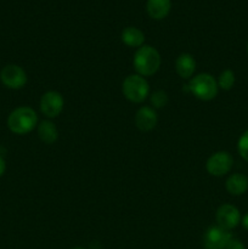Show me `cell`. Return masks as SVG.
I'll return each mask as SVG.
<instances>
[{"instance_id":"obj_1","label":"cell","mask_w":248,"mask_h":249,"mask_svg":"<svg viewBox=\"0 0 248 249\" xmlns=\"http://www.w3.org/2000/svg\"><path fill=\"white\" fill-rule=\"evenodd\" d=\"M38 116L28 106L17 107L7 117V128L17 135H26L36 128Z\"/></svg>"},{"instance_id":"obj_2","label":"cell","mask_w":248,"mask_h":249,"mask_svg":"<svg viewBox=\"0 0 248 249\" xmlns=\"http://www.w3.org/2000/svg\"><path fill=\"white\" fill-rule=\"evenodd\" d=\"M134 68L141 77L153 75L160 67V55L153 46L142 45L134 55Z\"/></svg>"},{"instance_id":"obj_3","label":"cell","mask_w":248,"mask_h":249,"mask_svg":"<svg viewBox=\"0 0 248 249\" xmlns=\"http://www.w3.org/2000/svg\"><path fill=\"white\" fill-rule=\"evenodd\" d=\"M189 90L198 100L211 101L218 95L219 87L213 75L208 74V73H202L190 80Z\"/></svg>"},{"instance_id":"obj_4","label":"cell","mask_w":248,"mask_h":249,"mask_svg":"<svg viewBox=\"0 0 248 249\" xmlns=\"http://www.w3.org/2000/svg\"><path fill=\"white\" fill-rule=\"evenodd\" d=\"M122 91L126 100L134 104H140L148 96L150 87L143 77L139 74H130L124 79Z\"/></svg>"},{"instance_id":"obj_5","label":"cell","mask_w":248,"mask_h":249,"mask_svg":"<svg viewBox=\"0 0 248 249\" xmlns=\"http://www.w3.org/2000/svg\"><path fill=\"white\" fill-rule=\"evenodd\" d=\"M233 164V158L226 151H218L213 153L207 160V172L213 177H224L231 170Z\"/></svg>"},{"instance_id":"obj_6","label":"cell","mask_w":248,"mask_h":249,"mask_svg":"<svg viewBox=\"0 0 248 249\" xmlns=\"http://www.w3.org/2000/svg\"><path fill=\"white\" fill-rule=\"evenodd\" d=\"M0 80L9 89L18 90L27 84V73L19 66L6 65L0 71Z\"/></svg>"},{"instance_id":"obj_7","label":"cell","mask_w":248,"mask_h":249,"mask_svg":"<svg viewBox=\"0 0 248 249\" xmlns=\"http://www.w3.org/2000/svg\"><path fill=\"white\" fill-rule=\"evenodd\" d=\"M232 238L230 231L220 228L219 225L207 229L203 236L204 249H225Z\"/></svg>"},{"instance_id":"obj_8","label":"cell","mask_w":248,"mask_h":249,"mask_svg":"<svg viewBox=\"0 0 248 249\" xmlns=\"http://www.w3.org/2000/svg\"><path fill=\"white\" fill-rule=\"evenodd\" d=\"M63 106H65V100L62 95L53 90L43 94L40 99V111L46 118H56L60 116Z\"/></svg>"},{"instance_id":"obj_9","label":"cell","mask_w":248,"mask_h":249,"mask_svg":"<svg viewBox=\"0 0 248 249\" xmlns=\"http://www.w3.org/2000/svg\"><path fill=\"white\" fill-rule=\"evenodd\" d=\"M216 223L220 228L230 231L241 223V213L232 204H221L216 211Z\"/></svg>"},{"instance_id":"obj_10","label":"cell","mask_w":248,"mask_h":249,"mask_svg":"<svg viewBox=\"0 0 248 249\" xmlns=\"http://www.w3.org/2000/svg\"><path fill=\"white\" fill-rule=\"evenodd\" d=\"M157 113L152 107L143 106L135 114V125L141 131H151L157 125Z\"/></svg>"},{"instance_id":"obj_11","label":"cell","mask_w":248,"mask_h":249,"mask_svg":"<svg viewBox=\"0 0 248 249\" xmlns=\"http://www.w3.org/2000/svg\"><path fill=\"white\" fill-rule=\"evenodd\" d=\"M172 9V1L170 0H147L146 10L151 18L163 19L169 15Z\"/></svg>"},{"instance_id":"obj_12","label":"cell","mask_w":248,"mask_h":249,"mask_svg":"<svg viewBox=\"0 0 248 249\" xmlns=\"http://www.w3.org/2000/svg\"><path fill=\"white\" fill-rule=\"evenodd\" d=\"M225 187L229 194L232 196H241V195L246 194V191L248 190V178L240 173H235L228 178Z\"/></svg>"},{"instance_id":"obj_13","label":"cell","mask_w":248,"mask_h":249,"mask_svg":"<svg viewBox=\"0 0 248 249\" xmlns=\"http://www.w3.org/2000/svg\"><path fill=\"white\" fill-rule=\"evenodd\" d=\"M175 70H177L179 77H181L182 79L191 78L195 73V70H196V61H195L194 56L190 55V53H181L177 58Z\"/></svg>"},{"instance_id":"obj_14","label":"cell","mask_w":248,"mask_h":249,"mask_svg":"<svg viewBox=\"0 0 248 249\" xmlns=\"http://www.w3.org/2000/svg\"><path fill=\"white\" fill-rule=\"evenodd\" d=\"M122 41L130 48H140L145 41V34L136 27H126L122 32Z\"/></svg>"},{"instance_id":"obj_15","label":"cell","mask_w":248,"mask_h":249,"mask_svg":"<svg viewBox=\"0 0 248 249\" xmlns=\"http://www.w3.org/2000/svg\"><path fill=\"white\" fill-rule=\"evenodd\" d=\"M38 136L44 143L51 145L58 138V131L55 124L50 121H43L38 125Z\"/></svg>"},{"instance_id":"obj_16","label":"cell","mask_w":248,"mask_h":249,"mask_svg":"<svg viewBox=\"0 0 248 249\" xmlns=\"http://www.w3.org/2000/svg\"><path fill=\"white\" fill-rule=\"evenodd\" d=\"M235 73L231 70H225L220 73L218 78V87L223 90H231L235 85Z\"/></svg>"},{"instance_id":"obj_17","label":"cell","mask_w":248,"mask_h":249,"mask_svg":"<svg viewBox=\"0 0 248 249\" xmlns=\"http://www.w3.org/2000/svg\"><path fill=\"white\" fill-rule=\"evenodd\" d=\"M150 101L153 108H163L168 104L167 92L163 91V90H157V91H155L151 95Z\"/></svg>"},{"instance_id":"obj_18","label":"cell","mask_w":248,"mask_h":249,"mask_svg":"<svg viewBox=\"0 0 248 249\" xmlns=\"http://www.w3.org/2000/svg\"><path fill=\"white\" fill-rule=\"evenodd\" d=\"M237 151L241 157L248 162V130H246L242 135L240 136L237 142Z\"/></svg>"},{"instance_id":"obj_19","label":"cell","mask_w":248,"mask_h":249,"mask_svg":"<svg viewBox=\"0 0 248 249\" xmlns=\"http://www.w3.org/2000/svg\"><path fill=\"white\" fill-rule=\"evenodd\" d=\"M225 249H246V246L237 238H231Z\"/></svg>"},{"instance_id":"obj_20","label":"cell","mask_w":248,"mask_h":249,"mask_svg":"<svg viewBox=\"0 0 248 249\" xmlns=\"http://www.w3.org/2000/svg\"><path fill=\"white\" fill-rule=\"evenodd\" d=\"M5 170H6V163H5L4 158L0 157V178H1L2 175H4Z\"/></svg>"},{"instance_id":"obj_21","label":"cell","mask_w":248,"mask_h":249,"mask_svg":"<svg viewBox=\"0 0 248 249\" xmlns=\"http://www.w3.org/2000/svg\"><path fill=\"white\" fill-rule=\"evenodd\" d=\"M241 224H242V226L246 230H248V213H246L245 215L241 218Z\"/></svg>"},{"instance_id":"obj_22","label":"cell","mask_w":248,"mask_h":249,"mask_svg":"<svg viewBox=\"0 0 248 249\" xmlns=\"http://www.w3.org/2000/svg\"><path fill=\"white\" fill-rule=\"evenodd\" d=\"M73 249H85V248H82V247H77V248H73Z\"/></svg>"},{"instance_id":"obj_23","label":"cell","mask_w":248,"mask_h":249,"mask_svg":"<svg viewBox=\"0 0 248 249\" xmlns=\"http://www.w3.org/2000/svg\"><path fill=\"white\" fill-rule=\"evenodd\" d=\"M247 53H248V44H247Z\"/></svg>"}]
</instances>
